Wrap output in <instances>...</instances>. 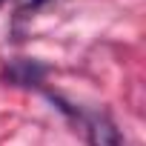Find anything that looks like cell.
<instances>
[{
  "label": "cell",
  "mask_w": 146,
  "mask_h": 146,
  "mask_svg": "<svg viewBox=\"0 0 146 146\" xmlns=\"http://www.w3.org/2000/svg\"><path fill=\"white\" fill-rule=\"evenodd\" d=\"M46 75H49V66L40 63V60H29V57L9 60V66L3 72V78L15 86H37Z\"/></svg>",
  "instance_id": "obj_1"
},
{
  "label": "cell",
  "mask_w": 146,
  "mask_h": 146,
  "mask_svg": "<svg viewBox=\"0 0 146 146\" xmlns=\"http://www.w3.org/2000/svg\"><path fill=\"white\" fill-rule=\"evenodd\" d=\"M86 135H89V146H126L120 129L106 115H92L86 120Z\"/></svg>",
  "instance_id": "obj_2"
},
{
  "label": "cell",
  "mask_w": 146,
  "mask_h": 146,
  "mask_svg": "<svg viewBox=\"0 0 146 146\" xmlns=\"http://www.w3.org/2000/svg\"><path fill=\"white\" fill-rule=\"evenodd\" d=\"M20 3V9H40V6H46L49 0H17Z\"/></svg>",
  "instance_id": "obj_3"
},
{
  "label": "cell",
  "mask_w": 146,
  "mask_h": 146,
  "mask_svg": "<svg viewBox=\"0 0 146 146\" xmlns=\"http://www.w3.org/2000/svg\"><path fill=\"white\" fill-rule=\"evenodd\" d=\"M0 3H3V0H0Z\"/></svg>",
  "instance_id": "obj_4"
}]
</instances>
